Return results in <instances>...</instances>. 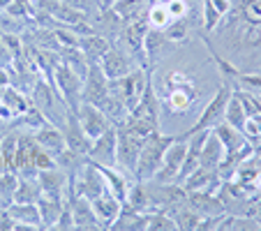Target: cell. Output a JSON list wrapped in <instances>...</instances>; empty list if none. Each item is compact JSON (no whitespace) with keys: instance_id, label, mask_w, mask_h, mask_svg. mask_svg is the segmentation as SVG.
Wrapping results in <instances>:
<instances>
[{"instance_id":"74e56055","label":"cell","mask_w":261,"mask_h":231,"mask_svg":"<svg viewBox=\"0 0 261 231\" xmlns=\"http://www.w3.org/2000/svg\"><path fill=\"white\" fill-rule=\"evenodd\" d=\"M114 3H116V0H97V5H99V10H102V12H109Z\"/></svg>"},{"instance_id":"d590c367","label":"cell","mask_w":261,"mask_h":231,"mask_svg":"<svg viewBox=\"0 0 261 231\" xmlns=\"http://www.w3.org/2000/svg\"><path fill=\"white\" fill-rule=\"evenodd\" d=\"M250 215H254L256 220L261 222V199H256V201H252V206H250Z\"/></svg>"},{"instance_id":"603a6c76","label":"cell","mask_w":261,"mask_h":231,"mask_svg":"<svg viewBox=\"0 0 261 231\" xmlns=\"http://www.w3.org/2000/svg\"><path fill=\"white\" fill-rule=\"evenodd\" d=\"M245 120H247L245 104H243L238 88H233L231 97H229V102H227V109H224V123L243 132V127H245Z\"/></svg>"},{"instance_id":"8fae6325","label":"cell","mask_w":261,"mask_h":231,"mask_svg":"<svg viewBox=\"0 0 261 231\" xmlns=\"http://www.w3.org/2000/svg\"><path fill=\"white\" fill-rule=\"evenodd\" d=\"M37 183H40L42 194H49V197H60V199L67 197L69 178H67V173H65L60 167H51V169L40 171V173H37Z\"/></svg>"},{"instance_id":"ac0fdd59","label":"cell","mask_w":261,"mask_h":231,"mask_svg":"<svg viewBox=\"0 0 261 231\" xmlns=\"http://www.w3.org/2000/svg\"><path fill=\"white\" fill-rule=\"evenodd\" d=\"M222 162H224V146H222V141L215 137V132L211 130L208 137H206V141H203L201 155H199V167L217 169Z\"/></svg>"},{"instance_id":"d4e9b609","label":"cell","mask_w":261,"mask_h":231,"mask_svg":"<svg viewBox=\"0 0 261 231\" xmlns=\"http://www.w3.org/2000/svg\"><path fill=\"white\" fill-rule=\"evenodd\" d=\"M42 190L37 178H23L19 176V185H16V194H14V203H37Z\"/></svg>"},{"instance_id":"4316f807","label":"cell","mask_w":261,"mask_h":231,"mask_svg":"<svg viewBox=\"0 0 261 231\" xmlns=\"http://www.w3.org/2000/svg\"><path fill=\"white\" fill-rule=\"evenodd\" d=\"M148 28H155V30H164L169 23H171V14H169L167 5L162 0H155L153 7H148Z\"/></svg>"},{"instance_id":"52a82bcc","label":"cell","mask_w":261,"mask_h":231,"mask_svg":"<svg viewBox=\"0 0 261 231\" xmlns=\"http://www.w3.org/2000/svg\"><path fill=\"white\" fill-rule=\"evenodd\" d=\"M88 160L97 167H116V125L107 127L90 141Z\"/></svg>"},{"instance_id":"f35d334b","label":"cell","mask_w":261,"mask_h":231,"mask_svg":"<svg viewBox=\"0 0 261 231\" xmlns=\"http://www.w3.org/2000/svg\"><path fill=\"white\" fill-rule=\"evenodd\" d=\"M150 3H155V0H150Z\"/></svg>"},{"instance_id":"277c9868","label":"cell","mask_w":261,"mask_h":231,"mask_svg":"<svg viewBox=\"0 0 261 231\" xmlns=\"http://www.w3.org/2000/svg\"><path fill=\"white\" fill-rule=\"evenodd\" d=\"M231 93H233L231 84H220V88L215 90V95L208 99L203 111L199 113L197 123H194L185 134L201 132V130H213L217 123H222V120H224V109H227V102H229V97H231Z\"/></svg>"},{"instance_id":"836d02e7","label":"cell","mask_w":261,"mask_h":231,"mask_svg":"<svg viewBox=\"0 0 261 231\" xmlns=\"http://www.w3.org/2000/svg\"><path fill=\"white\" fill-rule=\"evenodd\" d=\"M56 229H74V215H72V211H69V203L67 201H65L63 213H60L58 222H56Z\"/></svg>"},{"instance_id":"5b68a950","label":"cell","mask_w":261,"mask_h":231,"mask_svg":"<svg viewBox=\"0 0 261 231\" xmlns=\"http://www.w3.org/2000/svg\"><path fill=\"white\" fill-rule=\"evenodd\" d=\"M185 152H188V137H176L169 143L167 152H164V158H162V164H160L153 181L160 183V185H171V183H176L178 173H180V167H182V160H185Z\"/></svg>"},{"instance_id":"83f0119b","label":"cell","mask_w":261,"mask_h":231,"mask_svg":"<svg viewBox=\"0 0 261 231\" xmlns=\"http://www.w3.org/2000/svg\"><path fill=\"white\" fill-rule=\"evenodd\" d=\"M67 7H72L74 12H79V14H84L86 19H93V16H99L102 14V10H99L97 0H63Z\"/></svg>"},{"instance_id":"7402d4cb","label":"cell","mask_w":261,"mask_h":231,"mask_svg":"<svg viewBox=\"0 0 261 231\" xmlns=\"http://www.w3.org/2000/svg\"><path fill=\"white\" fill-rule=\"evenodd\" d=\"M146 33H148V19L146 16H139V19H134V21H127V25H125V42H127L132 56H141Z\"/></svg>"},{"instance_id":"7c38bea8","label":"cell","mask_w":261,"mask_h":231,"mask_svg":"<svg viewBox=\"0 0 261 231\" xmlns=\"http://www.w3.org/2000/svg\"><path fill=\"white\" fill-rule=\"evenodd\" d=\"M185 199H188V206L203 217H217L224 213V206H222V199L217 197V192L194 190V192H188Z\"/></svg>"},{"instance_id":"f1b7e54d","label":"cell","mask_w":261,"mask_h":231,"mask_svg":"<svg viewBox=\"0 0 261 231\" xmlns=\"http://www.w3.org/2000/svg\"><path fill=\"white\" fill-rule=\"evenodd\" d=\"M5 12L12 19L21 21V19H28V16H35V5H33V0H12Z\"/></svg>"},{"instance_id":"7a4b0ae2","label":"cell","mask_w":261,"mask_h":231,"mask_svg":"<svg viewBox=\"0 0 261 231\" xmlns=\"http://www.w3.org/2000/svg\"><path fill=\"white\" fill-rule=\"evenodd\" d=\"M143 139L137 137L134 132H129L123 123L116 125V167L120 171L129 173L134 178V169H137V160L141 152Z\"/></svg>"},{"instance_id":"60d3db41","label":"cell","mask_w":261,"mask_h":231,"mask_svg":"<svg viewBox=\"0 0 261 231\" xmlns=\"http://www.w3.org/2000/svg\"><path fill=\"white\" fill-rule=\"evenodd\" d=\"M259 72H261V69H259Z\"/></svg>"},{"instance_id":"6da1fadb","label":"cell","mask_w":261,"mask_h":231,"mask_svg":"<svg viewBox=\"0 0 261 231\" xmlns=\"http://www.w3.org/2000/svg\"><path fill=\"white\" fill-rule=\"evenodd\" d=\"M173 139L176 137H167V134H162L160 130L143 139L141 152H139V160H137V169H134V178H137V181H141V183L153 181L160 164H162L164 152H167L169 143H171Z\"/></svg>"},{"instance_id":"9c48e42d","label":"cell","mask_w":261,"mask_h":231,"mask_svg":"<svg viewBox=\"0 0 261 231\" xmlns=\"http://www.w3.org/2000/svg\"><path fill=\"white\" fill-rule=\"evenodd\" d=\"M93 213L99 222V229H111L114 222L118 220L120 211H123V201L118 197H114L111 192H104L97 199H93Z\"/></svg>"},{"instance_id":"f546056e","label":"cell","mask_w":261,"mask_h":231,"mask_svg":"<svg viewBox=\"0 0 261 231\" xmlns=\"http://www.w3.org/2000/svg\"><path fill=\"white\" fill-rule=\"evenodd\" d=\"M201 14H203V30H206V33H213L222 19L220 12L215 10V5H213L211 0H201Z\"/></svg>"},{"instance_id":"1f68e13d","label":"cell","mask_w":261,"mask_h":231,"mask_svg":"<svg viewBox=\"0 0 261 231\" xmlns=\"http://www.w3.org/2000/svg\"><path fill=\"white\" fill-rule=\"evenodd\" d=\"M236 79H238V84L247 86L245 90H252V93H256V95L261 93V72L259 69H256V72H243V74H238Z\"/></svg>"},{"instance_id":"e575fe53","label":"cell","mask_w":261,"mask_h":231,"mask_svg":"<svg viewBox=\"0 0 261 231\" xmlns=\"http://www.w3.org/2000/svg\"><path fill=\"white\" fill-rule=\"evenodd\" d=\"M12 63H14V54L7 49V44L0 37V67H10Z\"/></svg>"},{"instance_id":"d6a6232c","label":"cell","mask_w":261,"mask_h":231,"mask_svg":"<svg viewBox=\"0 0 261 231\" xmlns=\"http://www.w3.org/2000/svg\"><path fill=\"white\" fill-rule=\"evenodd\" d=\"M33 164H35V169H37V171H44V169L56 167V158L51 155V152H46V150H42V148H40V150L35 152Z\"/></svg>"},{"instance_id":"9a60e30c","label":"cell","mask_w":261,"mask_h":231,"mask_svg":"<svg viewBox=\"0 0 261 231\" xmlns=\"http://www.w3.org/2000/svg\"><path fill=\"white\" fill-rule=\"evenodd\" d=\"M5 211L16 222V229L21 231L42 229V217H40V211H37V203H10Z\"/></svg>"},{"instance_id":"8992f818","label":"cell","mask_w":261,"mask_h":231,"mask_svg":"<svg viewBox=\"0 0 261 231\" xmlns=\"http://www.w3.org/2000/svg\"><path fill=\"white\" fill-rule=\"evenodd\" d=\"M109 97V79L107 74L102 72L97 63L88 65V72L84 76V93H81V102H90V104H97L99 109L104 107Z\"/></svg>"},{"instance_id":"484cf974","label":"cell","mask_w":261,"mask_h":231,"mask_svg":"<svg viewBox=\"0 0 261 231\" xmlns=\"http://www.w3.org/2000/svg\"><path fill=\"white\" fill-rule=\"evenodd\" d=\"M16 185H19V173L14 171L0 173V208H7L10 203H14Z\"/></svg>"},{"instance_id":"44dd1931","label":"cell","mask_w":261,"mask_h":231,"mask_svg":"<svg viewBox=\"0 0 261 231\" xmlns=\"http://www.w3.org/2000/svg\"><path fill=\"white\" fill-rule=\"evenodd\" d=\"M111 14L120 21H134L139 16H146L148 14V0H116L111 5Z\"/></svg>"},{"instance_id":"ffe728a7","label":"cell","mask_w":261,"mask_h":231,"mask_svg":"<svg viewBox=\"0 0 261 231\" xmlns=\"http://www.w3.org/2000/svg\"><path fill=\"white\" fill-rule=\"evenodd\" d=\"M63 206H65V199L40 194V199H37V211H40V217H42V229H54L60 213H63Z\"/></svg>"},{"instance_id":"e0dca14e","label":"cell","mask_w":261,"mask_h":231,"mask_svg":"<svg viewBox=\"0 0 261 231\" xmlns=\"http://www.w3.org/2000/svg\"><path fill=\"white\" fill-rule=\"evenodd\" d=\"M99 171H102L104 176V183H107V192H111L114 197H118L120 201L125 203V197H127L129 192V185H132L134 181H127V173L120 171L118 167H99Z\"/></svg>"},{"instance_id":"ba28073f","label":"cell","mask_w":261,"mask_h":231,"mask_svg":"<svg viewBox=\"0 0 261 231\" xmlns=\"http://www.w3.org/2000/svg\"><path fill=\"white\" fill-rule=\"evenodd\" d=\"M76 118H79V125L84 127L86 137H88L90 141H93L95 137H99L107 127H111L107 113H104L97 104H90V102L79 104V109H76Z\"/></svg>"},{"instance_id":"30bf717a","label":"cell","mask_w":261,"mask_h":231,"mask_svg":"<svg viewBox=\"0 0 261 231\" xmlns=\"http://www.w3.org/2000/svg\"><path fill=\"white\" fill-rule=\"evenodd\" d=\"M63 134H65V143H67L69 150L76 152V155H88L90 139L86 137L84 127L79 125L76 111H67V118L63 123Z\"/></svg>"},{"instance_id":"3957f363","label":"cell","mask_w":261,"mask_h":231,"mask_svg":"<svg viewBox=\"0 0 261 231\" xmlns=\"http://www.w3.org/2000/svg\"><path fill=\"white\" fill-rule=\"evenodd\" d=\"M51 84L58 90V95L65 99L69 111H76L81 104V93H84V79L79 74L69 69L67 65H56L54 67V76H51Z\"/></svg>"},{"instance_id":"4dcf8cb0","label":"cell","mask_w":261,"mask_h":231,"mask_svg":"<svg viewBox=\"0 0 261 231\" xmlns=\"http://www.w3.org/2000/svg\"><path fill=\"white\" fill-rule=\"evenodd\" d=\"M23 123L28 125V127L33 130V132H37V130H40L42 125H46L49 120H46V116H44V113H42L37 107H35V104H30L28 111L23 113Z\"/></svg>"},{"instance_id":"cb8c5ba5","label":"cell","mask_w":261,"mask_h":231,"mask_svg":"<svg viewBox=\"0 0 261 231\" xmlns=\"http://www.w3.org/2000/svg\"><path fill=\"white\" fill-rule=\"evenodd\" d=\"M0 102L5 104L12 113H14V118H16V116H23V113L28 111V107H30L28 97H25L19 88H14V86H7V88L0 93Z\"/></svg>"},{"instance_id":"2e32d148","label":"cell","mask_w":261,"mask_h":231,"mask_svg":"<svg viewBox=\"0 0 261 231\" xmlns=\"http://www.w3.org/2000/svg\"><path fill=\"white\" fill-rule=\"evenodd\" d=\"M69 211L74 215V229H99V222L93 213V203L90 199L76 194L74 199H69Z\"/></svg>"},{"instance_id":"5bb4252c","label":"cell","mask_w":261,"mask_h":231,"mask_svg":"<svg viewBox=\"0 0 261 231\" xmlns=\"http://www.w3.org/2000/svg\"><path fill=\"white\" fill-rule=\"evenodd\" d=\"M97 65L102 67V72L107 74V79H120V76H125V74H129L134 69L127 54L120 49H114V46L102 56V60H99Z\"/></svg>"},{"instance_id":"8d00e7d4","label":"cell","mask_w":261,"mask_h":231,"mask_svg":"<svg viewBox=\"0 0 261 231\" xmlns=\"http://www.w3.org/2000/svg\"><path fill=\"white\" fill-rule=\"evenodd\" d=\"M0 118H3V120H12V118H14V113H12L3 102H0Z\"/></svg>"},{"instance_id":"d6986e66","label":"cell","mask_w":261,"mask_h":231,"mask_svg":"<svg viewBox=\"0 0 261 231\" xmlns=\"http://www.w3.org/2000/svg\"><path fill=\"white\" fill-rule=\"evenodd\" d=\"M109 49H111V44L104 40L102 35H97V33L79 35V51L84 54V58L88 60L90 65L99 63V60H102V56L107 54Z\"/></svg>"},{"instance_id":"ab89813d","label":"cell","mask_w":261,"mask_h":231,"mask_svg":"<svg viewBox=\"0 0 261 231\" xmlns=\"http://www.w3.org/2000/svg\"><path fill=\"white\" fill-rule=\"evenodd\" d=\"M259 97H261V93H259Z\"/></svg>"},{"instance_id":"4fadbf2b","label":"cell","mask_w":261,"mask_h":231,"mask_svg":"<svg viewBox=\"0 0 261 231\" xmlns=\"http://www.w3.org/2000/svg\"><path fill=\"white\" fill-rule=\"evenodd\" d=\"M35 134V141H37V146L42 148V150L51 152L54 158H58L60 152L67 148V143H65V134L63 130H60V125H54V123H46L42 125Z\"/></svg>"}]
</instances>
